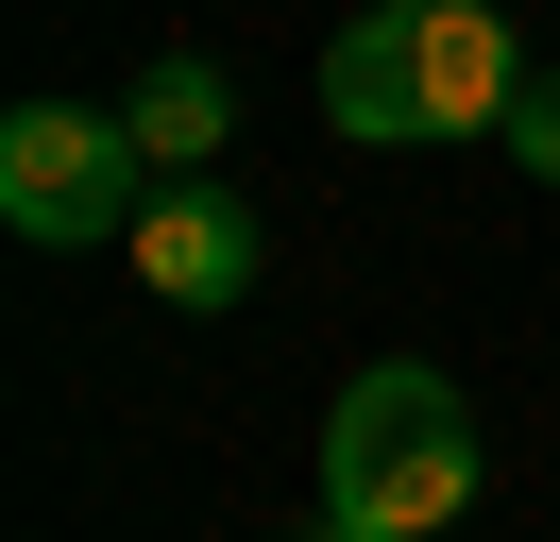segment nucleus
<instances>
[{
    "instance_id": "f257e3e1",
    "label": "nucleus",
    "mask_w": 560,
    "mask_h": 542,
    "mask_svg": "<svg viewBox=\"0 0 560 542\" xmlns=\"http://www.w3.org/2000/svg\"><path fill=\"white\" fill-rule=\"evenodd\" d=\"M510 102H526V34L492 17V0H374V17H340V51H323V119H340L357 153L492 136Z\"/></svg>"
},
{
    "instance_id": "f03ea898",
    "label": "nucleus",
    "mask_w": 560,
    "mask_h": 542,
    "mask_svg": "<svg viewBox=\"0 0 560 542\" xmlns=\"http://www.w3.org/2000/svg\"><path fill=\"white\" fill-rule=\"evenodd\" d=\"M458 508H476V406H458L424 356L357 373L340 424H323V526L340 542H442Z\"/></svg>"
},
{
    "instance_id": "7ed1b4c3",
    "label": "nucleus",
    "mask_w": 560,
    "mask_h": 542,
    "mask_svg": "<svg viewBox=\"0 0 560 542\" xmlns=\"http://www.w3.org/2000/svg\"><path fill=\"white\" fill-rule=\"evenodd\" d=\"M137 203H153L137 119H85V102H18V119H0V221L18 237L85 255V237H137Z\"/></svg>"
},
{
    "instance_id": "20e7f679",
    "label": "nucleus",
    "mask_w": 560,
    "mask_h": 542,
    "mask_svg": "<svg viewBox=\"0 0 560 542\" xmlns=\"http://www.w3.org/2000/svg\"><path fill=\"white\" fill-rule=\"evenodd\" d=\"M119 255H137L153 305H238V288H255V203H238V187H153Z\"/></svg>"
},
{
    "instance_id": "39448f33",
    "label": "nucleus",
    "mask_w": 560,
    "mask_h": 542,
    "mask_svg": "<svg viewBox=\"0 0 560 542\" xmlns=\"http://www.w3.org/2000/svg\"><path fill=\"white\" fill-rule=\"evenodd\" d=\"M119 119H137L153 187H205V153H221V119H238V102H221L205 51H171V68H137V102H119Z\"/></svg>"
},
{
    "instance_id": "423d86ee",
    "label": "nucleus",
    "mask_w": 560,
    "mask_h": 542,
    "mask_svg": "<svg viewBox=\"0 0 560 542\" xmlns=\"http://www.w3.org/2000/svg\"><path fill=\"white\" fill-rule=\"evenodd\" d=\"M510 153L560 187V68H526V102H510Z\"/></svg>"
}]
</instances>
